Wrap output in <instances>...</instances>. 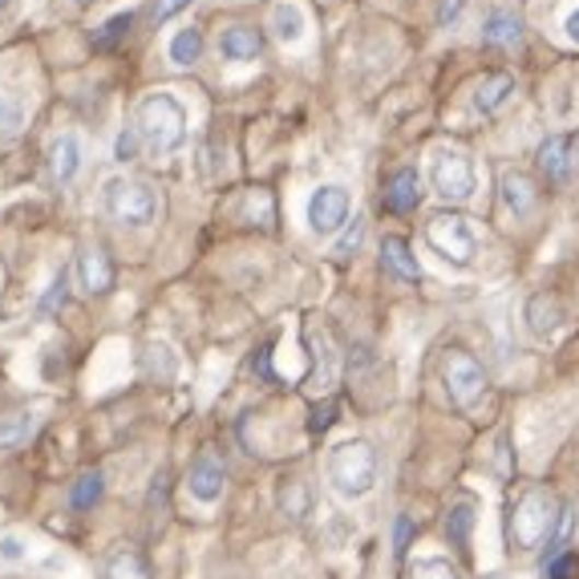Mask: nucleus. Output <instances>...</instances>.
<instances>
[{
  "label": "nucleus",
  "instance_id": "1",
  "mask_svg": "<svg viewBox=\"0 0 579 579\" xmlns=\"http://www.w3.org/2000/svg\"><path fill=\"white\" fill-rule=\"evenodd\" d=\"M324 474H328V486L337 490L340 499H364L378 486V450L364 438L333 445L328 462H324Z\"/></svg>",
  "mask_w": 579,
  "mask_h": 579
},
{
  "label": "nucleus",
  "instance_id": "2",
  "mask_svg": "<svg viewBox=\"0 0 579 579\" xmlns=\"http://www.w3.org/2000/svg\"><path fill=\"white\" fill-rule=\"evenodd\" d=\"M138 135L154 154H175L187 142V109L175 94H150L138 106Z\"/></svg>",
  "mask_w": 579,
  "mask_h": 579
},
{
  "label": "nucleus",
  "instance_id": "3",
  "mask_svg": "<svg viewBox=\"0 0 579 579\" xmlns=\"http://www.w3.org/2000/svg\"><path fill=\"white\" fill-rule=\"evenodd\" d=\"M555 523H559V507L552 495L543 490H526L511 511V543L519 552H535L540 543L552 540Z\"/></svg>",
  "mask_w": 579,
  "mask_h": 579
},
{
  "label": "nucleus",
  "instance_id": "4",
  "mask_svg": "<svg viewBox=\"0 0 579 579\" xmlns=\"http://www.w3.org/2000/svg\"><path fill=\"white\" fill-rule=\"evenodd\" d=\"M102 202H106V216L121 228H150L159 216V199L142 178H109Z\"/></svg>",
  "mask_w": 579,
  "mask_h": 579
},
{
  "label": "nucleus",
  "instance_id": "5",
  "mask_svg": "<svg viewBox=\"0 0 579 579\" xmlns=\"http://www.w3.org/2000/svg\"><path fill=\"white\" fill-rule=\"evenodd\" d=\"M426 243H430L445 264H454V268H471L474 247H478V243H474L471 223H466L462 216H433L430 228H426Z\"/></svg>",
  "mask_w": 579,
  "mask_h": 579
},
{
  "label": "nucleus",
  "instance_id": "6",
  "mask_svg": "<svg viewBox=\"0 0 579 579\" xmlns=\"http://www.w3.org/2000/svg\"><path fill=\"white\" fill-rule=\"evenodd\" d=\"M430 183L445 202H466L478 187L474 166L462 150H438L430 159Z\"/></svg>",
  "mask_w": 579,
  "mask_h": 579
},
{
  "label": "nucleus",
  "instance_id": "7",
  "mask_svg": "<svg viewBox=\"0 0 579 579\" xmlns=\"http://www.w3.org/2000/svg\"><path fill=\"white\" fill-rule=\"evenodd\" d=\"M442 378H445V393H450V402H454V405H462V409H474V405L483 402L486 373H483V364L474 361L471 352H462V349L450 352V357H445Z\"/></svg>",
  "mask_w": 579,
  "mask_h": 579
},
{
  "label": "nucleus",
  "instance_id": "8",
  "mask_svg": "<svg viewBox=\"0 0 579 579\" xmlns=\"http://www.w3.org/2000/svg\"><path fill=\"white\" fill-rule=\"evenodd\" d=\"M349 190L328 183V187H316L309 199V228L316 235H337L345 223H349Z\"/></svg>",
  "mask_w": 579,
  "mask_h": 579
},
{
  "label": "nucleus",
  "instance_id": "9",
  "mask_svg": "<svg viewBox=\"0 0 579 579\" xmlns=\"http://www.w3.org/2000/svg\"><path fill=\"white\" fill-rule=\"evenodd\" d=\"M78 280L85 297H106L109 288H114V264H109V256L102 247H81Z\"/></svg>",
  "mask_w": 579,
  "mask_h": 579
},
{
  "label": "nucleus",
  "instance_id": "10",
  "mask_svg": "<svg viewBox=\"0 0 579 579\" xmlns=\"http://www.w3.org/2000/svg\"><path fill=\"white\" fill-rule=\"evenodd\" d=\"M223 486H228V474H223L219 462L199 459L195 466H190L187 490H190V499H199L202 507H216V502L223 499Z\"/></svg>",
  "mask_w": 579,
  "mask_h": 579
},
{
  "label": "nucleus",
  "instance_id": "11",
  "mask_svg": "<svg viewBox=\"0 0 579 579\" xmlns=\"http://www.w3.org/2000/svg\"><path fill=\"white\" fill-rule=\"evenodd\" d=\"M418 202H421V175L414 166H402L390 178V187H385V207H390L393 216H409V211H418Z\"/></svg>",
  "mask_w": 579,
  "mask_h": 579
},
{
  "label": "nucleus",
  "instance_id": "12",
  "mask_svg": "<svg viewBox=\"0 0 579 579\" xmlns=\"http://www.w3.org/2000/svg\"><path fill=\"white\" fill-rule=\"evenodd\" d=\"M259 49H264V37L252 25H231L219 37V54L228 61H252V57H259Z\"/></svg>",
  "mask_w": 579,
  "mask_h": 579
},
{
  "label": "nucleus",
  "instance_id": "13",
  "mask_svg": "<svg viewBox=\"0 0 579 579\" xmlns=\"http://www.w3.org/2000/svg\"><path fill=\"white\" fill-rule=\"evenodd\" d=\"M102 579H154V576H150L147 555L138 552V547H118L114 555H106Z\"/></svg>",
  "mask_w": 579,
  "mask_h": 579
},
{
  "label": "nucleus",
  "instance_id": "14",
  "mask_svg": "<svg viewBox=\"0 0 579 579\" xmlns=\"http://www.w3.org/2000/svg\"><path fill=\"white\" fill-rule=\"evenodd\" d=\"M502 202H507V211L514 219L531 216V207H535V183L523 171H507L502 175Z\"/></svg>",
  "mask_w": 579,
  "mask_h": 579
},
{
  "label": "nucleus",
  "instance_id": "15",
  "mask_svg": "<svg viewBox=\"0 0 579 579\" xmlns=\"http://www.w3.org/2000/svg\"><path fill=\"white\" fill-rule=\"evenodd\" d=\"M540 166L552 183H564V178L571 175V138H564V135L547 138L540 147Z\"/></svg>",
  "mask_w": 579,
  "mask_h": 579
},
{
  "label": "nucleus",
  "instance_id": "16",
  "mask_svg": "<svg viewBox=\"0 0 579 579\" xmlns=\"http://www.w3.org/2000/svg\"><path fill=\"white\" fill-rule=\"evenodd\" d=\"M559 324H564V304H559V300L531 297V304H526V328H531L535 337H552Z\"/></svg>",
  "mask_w": 579,
  "mask_h": 579
},
{
  "label": "nucleus",
  "instance_id": "17",
  "mask_svg": "<svg viewBox=\"0 0 579 579\" xmlns=\"http://www.w3.org/2000/svg\"><path fill=\"white\" fill-rule=\"evenodd\" d=\"M37 414H0V454H13L37 433Z\"/></svg>",
  "mask_w": 579,
  "mask_h": 579
},
{
  "label": "nucleus",
  "instance_id": "18",
  "mask_svg": "<svg viewBox=\"0 0 579 579\" xmlns=\"http://www.w3.org/2000/svg\"><path fill=\"white\" fill-rule=\"evenodd\" d=\"M81 166V142L73 135H61L49 147V175H54V183H69V178L78 175Z\"/></svg>",
  "mask_w": 579,
  "mask_h": 579
},
{
  "label": "nucleus",
  "instance_id": "19",
  "mask_svg": "<svg viewBox=\"0 0 579 579\" xmlns=\"http://www.w3.org/2000/svg\"><path fill=\"white\" fill-rule=\"evenodd\" d=\"M511 94H514V78H507V73H490V78L478 81L474 106L483 109V114H495V109H502L507 102H511Z\"/></svg>",
  "mask_w": 579,
  "mask_h": 579
},
{
  "label": "nucleus",
  "instance_id": "20",
  "mask_svg": "<svg viewBox=\"0 0 579 579\" xmlns=\"http://www.w3.org/2000/svg\"><path fill=\"white\" fill-rule=\"evenodd\" d=\"M483 40L486 45H502V49H511V45H519L523 40V21L514 13H490L483 25Z\"/></svg>",
  "mask_w": 579,
  "mask_h": 579
},
{
  "label": "nucleus",
  "instance_id": "21",
  "mask_svg": "<svg viewBox=\"0 0 579 579\" xmlns=\"http://www.w3.org/2000/svg\"><path fill=\"white\" fill-rule=\"evenodd\" d=\"M271 28H276V37H280L283 45H297V40H304L309 21H304V13H300V4L280 0V4L271 9Z\"/></svg>",
  "mask_w": 579,
  "mask_h": 579
},
{
  "label": "nucleus",
  "instance_id": "22",
  "mask_svg": "<svg viewBox=\"0 0 579 579\" xmlns=\"http://www.w3.org/2000/svg\"><path fill=\"white\" fill-rule=\"evenodd\" d=\"M276 502H280V511L288 514V519H309L312 495H309V486H304V478H283L280 490H276Z\"/></svg>",
  "mask_w": 579,
  "mask_h": 579
},
{
  "label": "nucleus",
  "instance_id": "23",
  "mask_svg": "<svg viewBox=\"0 0 579 579\" xmlns=\"http://www.w3.org/2000/svg\"><path fill=\"white\" fill-rule=\"evenodd\" d=\"M381 256H385V268H393L402 280H421V268L418 259H414V252H409V243L397 240V235H390V240L381 243Z\"/></svg>",
  "mask_w": 579,
  "mask_h": 579
},
{
  "label": "nucleus",
  "instance_id": "24",
  "mask_svg": "<svg viewBox=\"0 0 579 579\" xmlns=\"http://www.w3.org/2000/svg\"><path fill=\"white\" fill-rule=\"evenodd\" d=\"M102 490H106V474L85 471L78 483L69 486V507H73V511H90L94 502H102Z\"/></svg>",
  "mask_w": 579,
  "mask_h": 579
},
{
  "label": "nucleus",
  "instance_id": "25",
  "mask_svg": "<svg viewBox=\"0 0 579 579\" xmlns=\"http://www.w3.org/2000/svg\"><path fill=\"white\" fill-rule=\"evenodd\" d=\"M474 519H478V514H474L471 502H454V507H450V514H445V535H450L454 547H466V543H471Z\"/></svg>",
  "mask_w": 579,
  "mask_h": 579
},
{
  "label": "nucleus",
  "instance_id": "26",
  "mask_svg": "<svg viewBox=\"0 0 579 579\" xmlns=\"http://www.w3.org/2000/svg\"><path fill=\"white\" fill-rule=\"evenodd\" d=\"M130 25H135V13H114V16H109L106 25L94 33V49H97V54L118 49L121 40H126V33H130Z\"/></svg>",
  "mask_w": 579,
  "mask_h": 579
},
{
  "label": "nucleus",
  "instance_id": "27",
  "mask_svg": "<svg viewBox=\"0 0 579 579\" xmlns=\"http://www.w3.org/2000/svg\"><path fill=\"white\" fill-rule=\"evenodd\" d=\"M199 57H202V33H199L195 25H190V28H178L175 40H171V61L187 69V66H195Z\"/></svg>",
  "mask_w": 579,
  "mask_h": 579
},
{
  "label": "nucleus",
  "instance_id": "28",
  "mask_svg": "<svg viewBox=\"0 0 579 579\" xmlns=\"http://www.w3.org/2000/svg\"><path fill=\"white\" fill-rule=\"evenodd\" d=\"M25 130V106L16 97L0 94V142H13Z\"/></svg>",
  "mask_w": 579,
  "mask_h": 579
},
{
  "label": "nucleus",
  "instance_id": "29",
  "mask_svg": "<svg viewBox=\"0 0 579 579\" xmlns=\"http://www.w3.org/2000/svg\"><path fill=\"white\" fill-rule=\"evenodd\" d=\"M409 579H462V576L459 567L450 564V559H442V555H421L409 567Z\"/></svg>",
  "mask_w": 579,
  "mask_h": 579
},
{
  "label": "nucleus",
  "instance_id": "30",
  "mask_svg": "<svg viewBox=\"0 0 579 579\" xmlns=\"http://www.w3.org/2000/svg\"><path fill=\"white\" fill-rule=\"evenodd\" d=\"M66 297H69V271L61 268V271L54 276V283L45 288V297H40V304H37V316H40V321H45V316H54V312L61 309V304H66Z\"/></svg>",
  "mask_w": 579,
  "mask_h": 579
},
{
  "label": "nucleus",
  "instance_id": "31",
  "mask_svg": "<svg viewBox=\"0 0 579 579\" xmlns=\"http://www.w3.org/2000/svg\"><path fill=\"white\" fill-rule=\"evenodd\" d=\"M571 507H559V523H555L552 540H547V564L552 559H559V555H567V543H571Z\"/></svg>",
  "mask_w": 579,
  "mask_h": 579
},
{
  "label": "nucleus",
  "instance_id": "32",
  "mask_svg": "<svg viewBox=\"0 0 579 579\" xmlns=\"http://www.w3.org/2000/svg\"><path fill=\"white\" fill-rule=\"evenodd\" d=\"M138 147H142V135H138V126H130V130H121L118 142H114V159H118V162H135Z\"/></svg>",
  "mask_w": 579,
  "mask_h": 579
},
{
  "label": "nucleus",
  "instance_id": "33",
  "mask_svg": "<svg viewBox=\"0 0 579 579\" xmlns=\"http://www.w3.org/2000/svg\"><path fill=\"white\" fill-rule=\"evenodd\" d=\"M361 240H364V219L357 216V219H352V228L345 231V235H340V243H337V256H340V259H345V256H352V252L361 247Z\"/></svg>",
  "mask_w": 579,
  "mask_h": 579
},
{
  "label": "nucleus",
  "instance_id": "34",
  "mask_svg": "<svg viewBox=\"0 0 579 579\" xmlns=\"http://www.w3.org/2000/svg\"><path fill=\"white\" fill-rule=\"evenodd\" d=\"M409 540H414V519H409V514H397V526H393V552L405 555L409 552Z\"/></svg>",
  "mask_w": 579,
  "mask_h": 579
},
{
  "label": "nucleus",
  "instance_id": "35",
  "mask_svg": "<svg viewBox=\"0 0 579 579\" xmlns=\"http://www.w3.org/2000/svg\"><path fill=\"white\" fill-rule=\"evenodd\" d=\"M190 0H154V21H171L175 13H183Z\"/></svg>",
  "mask_w": 579,
  "mask_h": 579
},
{
  "label": "nucleus",
  "instance_id": "36",
  "mask_svg": "<svg viewBox=\"0 0 579 579\" xmlns=\"http://www.w3.org/2000/svg\"><path fill=\"white\" fill-rule=\"evenodd\" d=\"M571 571H576V559H571V555H559V559L547 564V579H567Z\"/></svg>",
  "mask_w": 579,
  "mask_h": 579
},
{
  "label": "nucleus",
  "instance_id": "37",
  "mask_svg": "<svg viewBox=\"0 0 579 579\" xmlns=\"http://www.w3.org/2000/svg\"><path fill=\"white\" fill-rule=\"evenodd\" d=\"M459 13H462V0H442V9H438V21H442V25H450V21H454Z\"/></svg>",
  "mask_w": 579,
  "mask_h": 579
},
{
  "label": "nucleus",
  "instance_id": "38",
  "mask_svg": "<svg viewBox=\"0 0 579 579\" xmlns=\"http://www.w3.org/2000/svg\"><path fill=\"white\" fill-rule=\"evenodd\" d=\"M328 426H333V405L316 409V418H312V430H328Z\"/></svg>",
  "mask_w": 579,
  "mask_h": 579
},
{
  "label": "nucleus",
  "instance_id": "39",
  "mask_svg": "<svg viewBox=\"0 0 579 579\" xmlns=\"http://www.w3.org/2000/svg\"><path fill=\"white\" fill-rule=\"evenodd\" d=\"M0 555H4V559H21L25 552H21V543L16 540H0Z\"/></svg>",
  "mask_w": 579,
  "mask_h": 579
},
{
  "label": "nucleus",
  "instance_id": "40",
  "mask_svg": "<svg viewBox=\"0 0 579 579\" xmlns=\"http://www.w3.org/2000/svg\"><path fill=\"white\" fill-rule=\"evenodd\" d=\"M564 28H567V40H576V45H579V9H576V13H567Z\"/></svg>",
  "mask_w": 579,
  "mask_h": 579
},
{
  "label": "nucleus",
  "instance_id": "41",
  "mask_svg": "<svg viewBox=\"0 0 579 579\" xmlns=\"http://www.w3.org/2000/svg\"><path fill=\"white\" fill-rule=\"evenodd\" d=\"M16 0H0V13H9V9H13Z\"/></svg>",
  "mask_w": 579,
  "mask_h": 579
},
{
  "label": "nucleus",
  "instance_id": "42",
  "mask_svg": "<svg viewBox=\"0 0 579 579\" xmlns=\"http://www.w3.org/2000/svg\"><path fill=\"white\" fill-rule=\"evenodd\" d=\"M571 154H576V159H579V135L571 138Z\"/></svg>",
  "mask_w": 579,
  "mask_h": 579
},
{
  "label": "nucleus",
  "instance_id": "43",
  "mask_svg": "<svg viewBox=\"0 0 579 579\" xmlns=\"http://www.w3.org/2000/svg\"><path fill=\"white\" fill-rule=\"evenodd\" d=\"M0 288H4V268H0Z\"/></svg>",
  "mask_w": 579,
  "mask_h": 579
},
{
  "label": "nucleus",
  "instance_id": "44",
  "mask_svg": "<svg viewBox=\"0 0 579 579\" xmlns=\"http://www.w3.org/2000/svg\"><path fill=\"white\" fill-rule=\"evenodd\" d=\"M69 4H85V0H69Z\"/></svg>",
  "mask_w": 579,
  "mask_h": 579
}]
</instances>
